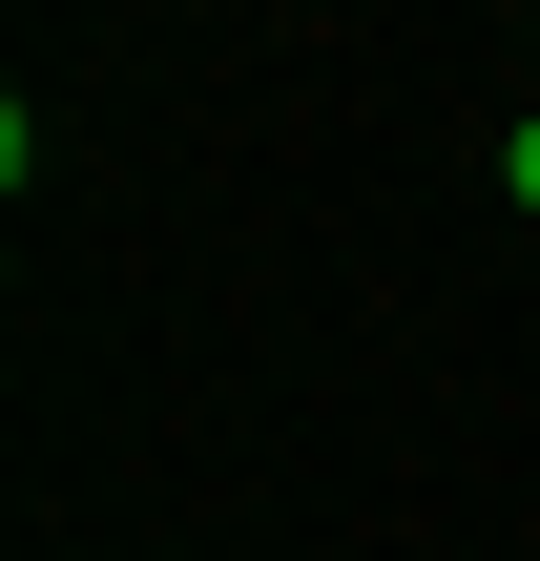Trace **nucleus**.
<instances>
[{
	"instance_id": "obj_1",
	"label": "nucleus",
	"mask_w": 540,
	"mask_h": 561,
	"mask_svg": "<svg viewBox=\"0 0 540 561\" xmlns=\"http://www.w3.org/2000/svg\"><path fill=\"white\" fill-rule=\"evenodd\" d=\"M499 187H520V208H540V104H520V146H499Z\"/></svg>"
}]
</instances>
